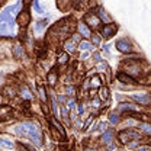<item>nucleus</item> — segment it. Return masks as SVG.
I'll use <instances>...</instances> for the list:
<instances>
[{"instance_id": "f03ea898", "label": "nucleus", "mask_w": 151, "mask_h": 151, "mask_svg": "<svg viewBox=\"0 0 151 151\" xmlns=\"http://www.w3.org/2000/svg\"><path fill=\"white\" fill-rule=\"evenodd\" d=\"M15 132L19 135L26 137L28 139H31V142H34L35 145H41L42 144V132L41 128L38 127L35 122H22L15 127Z\"/></svg>"}, {"instance_id": "4be33fe9", "label": "nucleus", "mask_w": 151, "mask_h": 151, "mask_svg": "<svg viewBox=\"0 0 151 151\" xmlns=\"http://www.w3.org/2000/svg\"><path fill=\"white\" fill-rule=\"evenodd\" d=\"M22 96H23L25 99H31V97H32L31 92H29V90H28L26 87H23V89H22Z\"/></svg>"}, {"instance_id": "f8f14e48", "label": "nucleus", "mask_w": 151, "mask_h": 151, "mask_svg": "<svg viewBox=\"0 0 151 151\" xmlns=\"http://www.w3.org/2000/svg\"><path fill=\"white\" fill-rule=\"evenodd\" d=\"M112 138H113V132L112 131H105L103 132V137H102V141L105 144H112Z\"/></svg>"}, {"instance_id": "f257e3e1", "label": "nucleus", "mask_w": 151, "mask_h": 151, "mask_svg": "<svg viewBox=\"0 0 151 151\" xmlns=\"http://www.w3.org/2000/svg\"><path fill=\"white\" fill-rule=\"evenodd\" d=\"M22 3H13L0 12V37H15L16 35V16L20 12Z\"/></svg>"}, {"instance_id": "20e7f679", "label": "nucleus", "mask_w": 151, "mask_h": 151, "mask_svg": "<svg viewBox=\"0 0 151 151\" xmlns=\"http://www.w3.org/2000/svg\"><path fill=\"white\" fill-rule=\"evenodd\" d=\"M119 139H121V142L127 144V142H129L132 139H139V134L135 132V131H128V129H125V131H122L119 134Z\"/></svg>"}, {"instance_id": "2eb2a0df", "label": "nucleus", "mask_w": 151, "mask_h": 151, "mask_svg": "<svg viewBox=\"0 0 151 151\" xmlns=\"http://www.w3.org/2000/svg\"><path fill=\"white\" fill-rule=\"evenodd\" d=\"M90 86H92V87H99V86H100V78H99V76L92 77V80H90Z\"/></svg>"}, {"instance_id": "72a5a7b5", "label": "nucleus", "mask_w": 151, "mask_h": 151, "mask_svg": "<svg viewBox=\"0 0 151 151\" xmlns=\"http://www.w3.org/2000/svg\"><path fill=\"white\" fill-rule=\"evenodd\" d=\"M77 111H78V113H80V115H81V113L84 112V108H83V106H81V105H78V108H77Z\"/></svg>"}, {"instance_id": "a211bd4d", "label": "nucleus", "mask_w": 151, "mask_h": 151, "mask_svg": "<svg viewBox=\"0 0 151 151\" xmlns=\"http://www.w3.org/2000/svg\"><path fill=\"white\" fill-rule=\"evenodd\" d=\"M52 125H54L55 128H58V131L61 132V135H63V137H65V131H64V128L61 127V124H58L55 119H52Z\"/></svg>"}, {"instance_id": "4c0bfd02", "label": "nucleus", "mask_w": 151, "mask_h": 151, "mask_svg": "<svg viewBox=\"0 0 151 151\" xmlns=\"http://www.w3.org/2000/svg\"><path fill=\"white\" fill-rule=\"evenodd\" d=\"M94 58H96V61H100V60H102V58H100V55H99V54H97V52H96V54H94Z\"/></svg>"}, {"instance_id": "e433bc0d", "label": "nucleus", "mask_w": 151, "mask_h": 151, "mask_svg": "<svg viewBox=\"0 0 151 151\" xmlns=\"http://www.w3.org/2000/svg\"><path fill=\"white\" fill-rule=\"evenodd\" d=\"M99 41H100V39H99V38H97V37H93V42H94V44H96V45L99 44Z\"/></svg>"}, {"instance_id": "423d86ee", "label": "nucleus", "mask_w": 151, "mask_h": 151, "mask_svg": "<svg viewBox=\"0 0 151 151\" xmlns=\"http://www.w3.org/2000/svg\"><path fill=\"white\" fill-rule=\"evenodd\" d=\"M16 19H18V23H20L22 26H26V25L29 23V20H31V16H29L28 12L20 10V12L18 13V16H16Z\"/></svg>"}, {"instance_id": "6e6552de", "label": "nucleus", "mask_w": 151, "mask_h": 151, "mask_svg": "<svg viewBox=\"0 0 151 151\" xmlns=\"http://www.w3.org/2000/svg\"><path fill=\"white\" fill-rule=\"evenodd\" d=\"M132 99L137 100L141 105H148L150 103V96L147 93H141V94H132Z\"/></svg>"}, {"instance_id": "393cba45", "label": "nucleus", "mask_w": 151, "mask_h": 151, "mask_svg": "<svg viewBox=\"0 0 151 151\" xmlns=\"http://www.w3.org/2000/svg\"><path fill=\"white\" fill-rule=\"evenodd\" d=\"M139 127H141V129H142V131L147 132V134H150V132H151V127L148 125V124H141Z\"/></svg>"}, {"instance_id": "a878e982", "label": "nucleus", "mask_w": 151, "mask_h": 151, "mask_svg": "<svg viewBox=\"0 0 151 151\" xmlns=\"http://www.w3.org/2000/svg\"><path fill=\"white\" fill-rule=\"evenodd\" d=\"M100 18L103 19V20H105V19H106V20H108V22H109V23H111V18H109V16H108V13H105V10H103V9H100Z\"/></svg>"}, {"instance_id": "0eeeda50", "label": "nucleus", "mask_w": 151, "mask_h": 151, "mask_svg": "<svg viewBox=\"0 0 151 151\" xmlns=\"http://www.w3.org/2000/svg\"><path fill=\"white\" fill-rule=\"evenodd\" d=\"M13 141L9 138V137H4V135H1L0 137V147L1 148H4V150H12L13 148Z\"/></svg>"}, {"instance_id": "58836bf2", "label": "nucleus", "mask_w": 151, "mask_h": 151, "mask_svg": "<svg viewBox=\"0 0 151 151\" xmlns=\"http://www.w3.org/2000/svg\"><path fill=\"white\" fill-rule=\"evenodd\" d=\"M109 151H116V147H115V145H112V144H111V147H109Z\"/></svg>"}, {"instance_id": "2f4dec72", "label": "nucleus", "mask_w": 151, "mask_h": 151, "mask_svg": "<svg viewBox=\"0 0 151 151\" xmlns=\"http://www.w3.org/2000/svg\"><path fill=\"white\" fill-rule=\"evenodd\" d=\"M52 109H54L55 116H58V108H57V103H55V102H52Z\"/></svg>"}, {"instance_id": "c85d7f7f", "label": "nucleus", "mask_w": 151, "mask_h": 151, "mask_svg": "<svg viewBox=\"0 0 151 151\" xmlns=\"http://www.w3.org/2000/svg\"><path fill=\"white\" fill-rule=\"evenodd\" d=\"M15 54L20 57V45H15Z\"/></svg>"}, {"instance_id": "bb28decb", "label": "nucleus", "mask_w": 151, "mask_h": 151, "mask_svg": "<svg viewBox=\"0 0 151 151\" xmlns=\"http://www.w3.org/2000/svg\"><path fill=\"white\" fill-rule=\"evenodd\" d=\"M74 105H76L74 100H68V102H67V108H68L70 111H71V109H74Z\"/></svg>"}, {"instance_id": "9d476101", "label": "nucleus", "mask_w": 151, "mask_h": 151, "mask_svg": "<svg viewBox=\"0 0 151 151\" xmlns=\"http://www.w3.org/2000/svg\"><path fill=\"white\" fill-rule=\"evenodd\" d=\"M78 32H80V35H81V37H84V38L92 37L90 29L87 28V25H86V23H78Z\"/></svg>"}, {"instance_id": "c756f323", "label": "nucleus", "mask_w": 151, "mask_h": 151, "mask_svg": "<svg viewBox=\"0 0 151 151\" xmlns=\"http://www.w3.org/2000/svg\"><path fill=\"white\" fill-rule=\"evenodd\" d=\"M65 92H67V94H73V93H74V89L67 86V87H65Z\"/></svg>"}, {"instance_id": "cd10ccee", "label": "nucleus", "mask_w": 151, "mask_h": 151, "mask_svg": "<svg viewBox=\"0 0 151 151\" xmlns=\"http://www.w3.org/2000/svg\"><path fill=\"white\" fill-rule=\"evenodd\" d=\"M99 131H102V132H105V131H106V124H105V122L99 124Z\"/></svg>"}, {"instance_id": "7ed1b4c3", "label": "nucleus", "mask_w": 151, "mask_h": 151, "mask_svg": "<svg viewBox=\"0 0 151 151\" xmlns=\"http://www.w3.org/2000/svg\"><path fill=\"white\" fill-rule=\"evenodd\" d=\"M118 32V25L116 23H108V25H105L103 28H102V37L106 38V39H109V38H112L115 34Z\"/></svg>"}, {"instance_id": "9b49d317", "label": "nucleus", "mask_w": 151, "mask_h": 151, "mask_svg": "<svg viewBox=\"0 0 151 151\" xmlns=\"http://www.w3.org/2000/svg\"><path fill=\"white\" fill-rule=\"evenodd\" d=\"M118 78H119V81H122V83H127V84H135V80L129 77V76H125L124 73H119L118 74Z\"/></svg>"}, {"instance_id": "b1692460", "label": "nucleus", "mask_w": 151, "mask_h": 151, "mask_svg": "<svg viewBox=\"0 0 151 151\" xmlns=\"http://www.w3.org/2000/svg\"><path fill=\"white\" fill-rule=\"evenodd\" d=\"M118 122H119V116H118L116 113L111 115V124H112V125H116Z\"/></svg>"}, {"instance_id": "7c9ffc66", "label": "nucleus", "mask_w": 151, "mask_h": 151, "mask_svg": "<svg viewBox=\"0 0 151 151\" xmlns=\"http://www.w3.org/2000/svg\"><path fill=\"white\" fill-rule=\"evenodd\" d=\"M137 151H150V147L148 145H144V147H138Z\"/></svg>"}, {"instance_id": "473e14b6", "label": "nucleus", "mask_w": 151, "mask_h": 151, "mask_svg": "<svg viewBox=\"0 0 151 151\" xmlns=\"http://www.w3.org/2000/svg\"><path fill=\"white\" fill-rule=\"evenodd\" d=\"M92 119H93V115H92V116H90V118H89V119L86 121V124H84V128H87V127H89V124L92 122Z\"/></svg>"}, {"instance_id": "ea45409f", "label": "nucleus", "mask_w": 151, "mask_h": 151, "mask_svg": "<svg viewBox=\"0 0 151 151\" xmlns=\"http://www.w3.org/2000/svg\"><path fill=\"white\" fill-rule=\"evenodd\" d=\"M6 151H10V150H6Z\"/></svg>"}, {"instance_id": "5701e85b", "label": "nucleus", "mask_w": 151, "mask_h": 151, "mask_svg": "<svg viewBox=\"0 0 151 151\" xmlns=\"http://www.w3.org/2000/svg\"><path fill=\"white\" fill-rule=\"evenodd\" d=\"M55 80H57L55 73H50V74H48V81H50V84H55Z\"/></svg>"}, {"instance_id": "c9c22d12", "label": "nucleus", "mask_w": 151, "mask_h": 151, "mask_svg": "<svg viewBox=\"0 0 151 151\" xmlns=\"http://www.w3.org/2000/svg\"><path fill=\"white\" fill-rule=\"evenodd\" d=\"M87 57H89V52H87V51H84V52L81 54V58H83V60H86Z\"/></svg>"}, {"instance_id": "39448f33", "label": "nucleus", "mask_w": 151, "mask_h": 151, "mask_svg": "<svg viewBox=\"0 0 151 151\" xmlns=\"http://www.w3.org/2000/svg\"><path fill=\"white\" fill-rule=\"evenodd\" d=\"M116 48H118V51H121V52H124V54H128V52H131V50H132L131 42H129L127 38L118 39V41H116Z\"/></svg>"}, {"instance_id": "6ab92c4d", "label": "nucleus", "mask_w": 151, "mask_h": 151, "mask_svg": "<svg viewBox=\"0 0 151 151\" xmlns=\"http://www.w3.org/2000/svg\"><path fill=\"white\" fill-rule=\"evenodd\" d=\"M67 58H68L67 52H61V54H60V57H58V63H60V64H64V63L67 61Z\"/></svg>"}, {"instance_id": "4468645a", "label": "nucleus", "mask_w": 151, "mask_h": 151, "mask_svg": "<svg viewBox=\"0 0 151 151\" xmlns=\"http://www.w3.org/2000/svg\"><path fill=\"white\" fill-rule=\"evenodd\" d=\"M64 48H65V51L67 52H73L76 50V45H74V42L70 39V41H65V44H64Z\"/></svg>"}, {"instance_id": "f704fd0d", "label": "nucleus", "mask_w": 151, "mask_h": 151, "mask_svg": "<svg viewBox=\"0 0 151 151\" xmlns=\"http://www.w3.org/2000/svg\"><path fill=\"white\" fill-rule=\"evenodd\" d=\"M92 106H94V108H99V100H97V99H94V102L92 103Z\"/></svg>"}, {"instance_id": "ddd939ff", "label": "nucleus", "mask_w": 151, "mask_h": 151, "mask_svg": "<svg viewBox=\"0 0 151 151\" xmlns=\"http://www.w3.org/2000/svg\"><path fill=\"white\" fill-rule=\"evenodd\" d=\"M90 48H92V44H90L89 41H80V42H78V50H80V51L84 52V51H89Z\"/></svg>"}, {"instance_id": "dca6fc26", "label": "nucleus", "mask_w": 151, "mask_h": 151, "mask_svg": "<svg viewBox=\"0 0 151 151\" xmlns=\"http://www.w3.org/2000/svg\"><path fill=\"white\" fill-rule=\"evenodd\" d=\"M45 26H47V20H41V22H38L37 25H35V31H37V32H41Z\"/></svg>"}, {"instance_id": "f3484780", "label": "nucleus", "mask_w": 151, "mask_h": 151, "mask_svg": "<svg viewBox=\"0 0 151 151\" xmlns=\"http://www.w3.org/2000/svg\"><path fill=\"white\" fill-rule=\"evenodd\" d=\"M100 97L105 100V99H109V90H108V87H102L100 89Z\"/></svg>"}, {"instance_id": "1a4fd4ad", "label": "nucleus", "mask_w": 151, "mask_h": 151, "mask_svg": "<svg viewBox=\"0 0 151 151\" xmlns=\"http://www.w3.org/2000/svg\"><path fill=\"white\" fill-rule=\"evenodd\" d=\"M84 23H89L90 26L97 28V26H99V23H100V19L97 18V16H94V15H87V16H86V22H84Z\"/></svg>"}, {"instance_id": "412c9836", "label": "nucleus", "mask_w": 151, "mask_h": 151, "mask_svg": "<svg viewBox=\"0 0 151 151\" xmlns=\"http://www.w3.org/2000/svg\"><path fill=\"white\" fill-rule=\"evenodd\" d=\"M39 96H41V100L42 102H47V94H45V89L42 86H39Z\"/></svg>"}, {"instance_id": "aec40b11", "label": "nucleus", "mask_w": 151, "mask_h": 151, "mask_svg": "<svg viewBox=\"0 0 151 151\" xmlns=\"http://www.w3.org/2000/svg\"><path fill=\"white\" fill-rule=\"evenodd\" d=\"M32 6H34V9L37 10V13H39V15H41V13H44V10H42V7H41L39 1H34V3H32Z\"/></svg>"}]
</instances>
